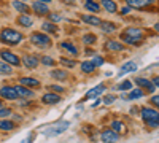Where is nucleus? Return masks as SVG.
<instances>
[{"mask_svg": "<svg viewBox=\"0 0 159 143\" xmlns=\"http://www.w3.org/2000/svg\"><path fill=\"white\" fill-rule=\"evenodd\" d=\"M151 102H153V105H154V107H157V103H159V97H157V96H154V97L151 99Z\"/></svg>", "mask_w": 159, "mask_h": 143, "instance_id": "obj_43", "label": "nucleus"}, {"mask_svg": "<svg viewBox=\"0 0 159 143\" xmlns=\"http://www.w3.org/2000/svg\"><path fill=\"white\" fill-rule=\"evenodd\" d=\"M32 10L37 13V15H46V13L49 11V8H48V5H45L43 2H37L35 3H32Z\"/></svg>", "mask_w": 159, "mask_h": 143, "instance_id": "obj_15", "label": "nucleus"}, {"mask_svg": "<svg viewBox=\"0 0 159 143\" xmlns=\"http://www.w3.org/2000/svg\"><path fill=\"white\" fill-rule=\"evenodd\" d=\"M81 70H83V73H94L96 72V67H94V64H92L91 60L88 62H83L81 64Z\"/></svg>", "mask_w": 159, "mask_h": 143, "instance_id": "obj_29", "label": "nucleus"}, {"mask_svg": "<svg viewBox=\"0 0 159 143\" xmlns=\"http://www.w3.org/2000/svg\"><path fill=\"white\" fill-rule=\"evenodd\" d=\"M142 119L147 123L150 127H157L159 124V114H157V110H153V108H142Z\"/></svg>", "mask_w": 159, "mask_h": 143, "instance_id": "obj_4", "label": "nucleus"}, {"mask_svg": "<svg viewBox=\"0 0 159 143\" xmlns=\"http://www.w3.org/2000/svg\"><path fill=\"white\" fill-rule=\"evenodd\" d=\"M111 129L116 132V134H124L126 132V127H124V124L121 123V121H118V119H115V121H111Z\"/></svg>", "mask_w": 159, "mask_h": 143, "instance_id": "obj_26", "label": "nucleus"}, {"mask_svg": "<svg viewBox=\"0 0 159 143\" xmlns=\"http://www.w3.org/2000/svg\"><path fill=\"white\" fill-rule=\"evenodd\" d=\"M42 102L43 103H46V105H56V103H59L61 102V96H57V94H45L43 97H42Z\"/></svg>", "mask_w": 159, "mask_h": 143, "instance_id": "obj_13", "label": "nucleus"}, {"mask_svg": "<svg viewBox=\"0 0 159 143\" xmlns=\"http://www.w3.org/2000/svg\"><path fill=\"white\" fill-rule=\"evenodd\" d=\"M99 25L102 27V30H103L105 34H111V32L116 30V25H115L113 22H108V21H100Z\"/></svg>", "mask_w": 159, "mask_h": 143, "instance_id": "obj_23", "label": "nucleus"}, {"mask_svg": "<svg viewBox=\"0 0 159 143\" xmlns=\"http://www.w3.org/2000/svg\"><path fill=\"white\" fill-rule=\"evenodd\" d=\"M32 141H34V134L29 135V138H27V141H25V143H32Z\"/></svg>", "mask_w": 159, "mask_h": 143, "instance_id": "obj_44", "label": "nucleus"}, {"mask_svg": "<svg viewBox=\"0 0 159 143\" xmlns=\"http://www.w3.org/2000/svg\"><path fill=\"white\" fill-rule=\"evenodd\" d=\"M15 89H16L18 97H22V99H30V97H34V92H32L27 86H15Z\"/></svg>", "mask_w": 159, "mask_h": 143, "instance_id": "obj_10", "label": "nucleus"}, {"mask_svg": "<svg viewBox=\"0 0 159 143\" xmlns=\"http://www.w3.org/2000/svg\"><path fill=\"white\" fill-rule=\"evenodd\" d=\"M61 19H62V16L59 15V13H51V15H49V22H54V24H56V22H59Z\"/></svg>", "mask_w": 159, "mask_h": 143, "instance_id": "obj_38", "label": "nucleus"}, {"mask_svg": "<svg viewBox=\"0 0 159 143\" xmlns=\"http://www.w3.org/2000/svg\"><path fill=\"white\" fill-rule=\"evenodd\" d=\"M42 29H43L45 32H48V34H57V32H59L57 25H56L54 22H45V24L42 25Z\"/></svg>", "mask_w": 159, "mask_h": 143, "instance_id": "obj_28", "label": "nucleus"}, {"mask_svg": "<svg viewBox=\"0 0 159 143\" xmlns=\"http://www.w3.org/2000/svg\"><path fill=\"white\" fill-rule=\"evenodd\" d=\"M22 62H24V65L27 69H35L38 65V57L34 56V54H27V56L22 57Z\"/></svg>", "mask_w": 159, "mask_h": 143, "instance_id": "obj_12", "label": "nucleus"}, {"mask_svg": "<svg viewBox=\"0 0 159 143\" xmlns=\"http://www.w3.org/2000/svg\"><path fill=\"white\" fill-rule=\"evenodd\" d=\"M92 64H94V67L97 69V67H100V65H103V57H100V56H94V57H92V60H91Z\"/></svg>", "mask_w": 159, "mask_h": 143, "instance_id": "obj_37", "label": "nucleus"}, {"mask_svg": "<svg viewBox=\"0 0 159 143\" xmlns=\"http://www.w3.org/2000/svg\"><path fill=\"white\" fill-rule=\"evenodd\" d=\"M42 64H43V65H48V67H51V65H54V59H52V57H49V56H43L42 57Z\"/></svg>", "mask_w": 159, "mask_h": 143, "instance_id": "obj_36", "label": "nucleus"}, {"mask_svg": "<svg viewBox=\"0 0 159 143\" xmlns=\"http://www.w3.org/2000/svg\"><path fill=\"white\" fill-rule=\"evenodd\" d=\"M61 48L64 51H67V53H70L72 56H78V48L73 43H70V42H62L61 43Z\"/></svg>", "mask_w": 159, "mask_h": 143, "instance_id": "obj_17", "label": "nucleus"}, {"mask_svg": "<svg viewBox=\"0 0 159 143\" xmlns=\"http://www.w3.org/2000/svg\"><path fill=\"white\" fill-rule=\"evenodd\" d=\"M143 89L142 87H139V89H132L130 91V94H127V96H123L124 99H129V100H137V99H140V97H143Z\"/></svg>", "mask_w": 159, "mask_h": 143, "instance_id": "obj_20", "label": "nucleus"}, {"mask_svg": "<svg viewBox=\"0 0 159 143\" xmlns=\"http://www.w3.org/2000/svg\"><path fill=\"white\" fill-rule=\"evenodd\" d=\"M81 19H83L86 24H89V25H99V24H100V18L92 16V15H83Z\"/></svg>", "mask_w": 159, "mask_h": 143, "instance_id": "obj_24", "label": "nucleus"}, {"mask_svg": "<svg viewBox=\"0 0 159 143\" xmlns=\"http://www.w3.org/2000/svg\"><path fill=\"white\" fill-rule=\"evenodd\" d=\"M0 97H3L7 100H16L18 99L16 89L13 86H3L2 89H0Z\"/></svg>", "mask_w": 159, "mask_h": 143, "instance_id": "obj_8", "label": "nucleus"}, {"mask_svg": "<svg viewBox=\"0 0 159 143\" xmlns=\"http://www.w3.org/2000/svg\"><path fill=\"white\" fill-rule=\"evenodd\" d=\"M130 8H132V7H124V8L121 10V15H129V13H130Z\"/></svg>", "mask_w": 159, "mask_h": 143, "instance_id": "obj_42", "label": "nucleus"}, {"mask_svg": "<svg viewBox=\"0 0 159 143\" xmlns=\"http://www.w3.org/2000/svg\"><path fill=\"white\" fill-rule=\"evenodd\" d=\"M105 92V86L103 84H99V86H96V87H92V89H89L88 92H86V97L84 99H97L100 94H103Z\"/></svg>", "mask_w": 159, "mask_h": 143, "instance_id": "obj_9", "label": "nucleus"}, {"mask_svg": "<svg viewBox=\"0 0 159 143\" xmlns=\"http://www.w3.org/2000/svg\"><path fill=\"white\" fill-rule=\"evenodd\" d=\"M13 129H15V123L0 118V131H13Z\"/></svg>", "mask_w": 159, "mask_h": 143, "instance_id": "obj_27", "label": "nucleus"}, {"mask_svg": "<svg viewBox=\"0 0 159 143\" xmlns=\"http://www.w3.org/2000/svg\"><path fill=\"white\" fill-rule=\"evenodd\" d=\"M51 76L56 78V80H65L69 75H67V72H65V70H52L51 72Z\"/></svg>", "mask_w": 159, "mask_h": 143, "instance_id": "obj_32", "label": "nucleus"}, {"mask_svg": "<svg viewBox=\"0 0 159 143\" xmlns=\"http://www.w3.org/2000/svg\"><path fill=\"white\" fill-rule=\"evenodd\" d=\"M61 64L64 67H69V69H73L75 65H76V62L75 60H70V59H65V57H62L61 59Z\"/></svg>", "mask_w": 159, "mask_h": 143, "instance_id": "obj_34", "label": "nucleus"}, {"mask_svg": "<svg viewBox=\"0 0 159 143\" xmlns=\"http://www.w3.org/2000/svg\"><path fill=\"white\" fill-rule=\"evenodd\" d=\"M121 38L129 45H140L143 42V32L137 27H127L123 32Z\"/></svg>", "mask_w": 159, "mask_h": 143, "instance_id": "obj_1", "label": "nucleus"}, {"mask_svg": "<svg viewBox=\"0 0 159 143\" xmlns=\"http://www.w3.org/2000/svg\"><path fill=\"white\" fill-rule=\"evenodd\" d=\"M96 40H97V37L92 35V34H88V35L83 37V43H86V45H94Z\"/></svg>", "mask_w": 159, "mask_h": 143, "instance_id": "obj_33", "label": "nucleus"}, {"mask_svg": "<svg viewBox=\"0 0 159 143\" xmlns=\"http://www.w3.org/2000/svg\"><path fill=\"white\" fill-rule=\"evenodd\" d=\"M30 43H34L37 46H49L51 45V38L48 35H45V34L35 32V34L30 35Z\"/></svg>", "mask_w": 159, "mask_h": 143, "instance_id": "obj_6", "label": "nucleus"}, {"mask_svg": "<svg viewBox=\"0 0 159 143\" xmlns=\"http://www.w3.org/2000/svg\"><path fill=\"white\" fill-rule=\"evenodd\" d=\"M13 73V69L10 64L7 62H0V75H11Z\"/></svg>", "mask_w": 159, "mask_h": 143, "instance_id": "obj_30", "label": "nucleus"}, {"mask_svg": "<svg viewBox=\"0 0 159 143\" xmlns=\"http://www.w3.org/2000/svg\"><path fill=\"white\" fill-rule=\"evenodd\" d=\"M100 5L107 10L108 13H116L118 11V7H116V3L113 2V0H102Z\"/></svg>", "mask_w": 159, "mask_h": 143, "instance_id": "obj_21", "label": "nucleus"}, {"mask_svg": "<svg viewBox=\"0 0 159 143\" xmlns=\"http://www.w3.org/2000/svg\"><path fill=\"white\" fill-rule=\"evenodd\" d=\"M105 49L107 51H123L124 45L119 43V42H115V40H108L107 43H105Z\"/></svg>", "mask_w": 159, "mask_h": 143, "instance_id": "obj_16", "label": "nucleus"}, {"mask_svg": "<svg viewBox=\"0 0 159 143\" xmlns=\"http://www.w3.org/2000/svg\"><path fill=\"white\" fill-rule=\"evenodd\" d=\"M18 22H19L21 25H24V27H30V25L34 24V19L27 15V13H22V15L18 18Z\"/></svg>", "mask_w": 159, "mask_h": 143, "instance_id": "obj_18", "label": "nucleus"}, {"mask_svg": "<svg viewBox=\"0 0 159 143\" xmlns=\"http://www.w3.org/2000/svg\"><path fill=\"white\" fill-rule=\"evenodd\" d=\"M10 114H11L10 108H3V105L0 107V118H5V116H10Z\"/></svg>", "mask_w": 159, "mask_h": 143, "instance_id": "obj_39", "label": "nucleus"}, {"mask_svg": "<svg viewBox=\"0 0 159 143\" xmlns=\"http://www.w3.org/2000/svg\"><path fill=\"white\" fill-rule=\"evenodd\" d=\"M22 34L18 30H13V29H3L0 32V40L7 45H19L22 42Z\"/></svg>", "mask_w": 159, "mask_h": 143, "instance_id": "obj_2", "label": "nucleus"}, {"mask_svg": "<svg viewBox=\"0 0 159 143\" xmlns=\"http://www.w3.org/2000/svg\"><path fill=\"white\" fill-rule=\"evenodd\" d=\"M21 84L22 86H30V87H38L40 86V81L35 80V78H30V76H25V78H21Z\"/></svg>", "mask_w": 159, "mask_h": 143, "instance_id": "obj_19", "label": "nucleus"}, {"mask_svg": "<svg viewBox=\"0 0 159 143\" xmlns=\"http://www.w3.org/2000/svg\"><path fill=\"white\" fill-rule=\"evenodd\" d=\"M49 89L54 91V92H64V87H62V86H57V84H51Z\"/></svg>", "mask_w": 159, "mask_h": 143, "instance_id": "obj_40", "label": "nucleus"}, {"mask_svg": "<svg viewBox=\"0 0 159 143\" xmlns=\"http://www.w3.org/2000/svg\"><path fill=\"white\" fill-rule=\"evenodd\" d=\"M0 57L3 59V62L10 64V65H15V67H19V65H21L19 57H18L15 53L8 51V49H2V51H0Z\"/></svg>", "mask_w": 159, "mask_h": 143, "instance_id": "obj_5", "label": "nucleus"}, {"mask_svg": "<svg viewBox=\"0 0 159 143\" xmlns=\"http://www.w3.org/2000/svg\"><path fill=\"white\" fill-rule=\"evenodd\" d=\"M100 138H102L103 143H115V141H118L119 135L113 131V129H105V131H102V134H100Z\"/></svg>", "mask_w": 159, "mask_h": 143, "instance_id": "obj_7", "label": "nucleus"}, {"mask_svg": "<svg viewBox=\"0 0 159 143\" xmlns=\"http://www.w3.org/2000/svg\"><path fill=\"white\" fill-rule=\"evenodd\" d=\"M69 126H70V123H67V121H57V123L51 124V126L43 127L42 132H43L45 135H59V134H62L64 131H67Z\"/></svg>", "mask_w": 159, "mask_h": 143, "instance_id": "obj_3", "label": "nucleus"}, {"mask_svg": "<svg viewBox=\"0 0 159 143\" xmlns=\"http://www.w3.org/2000/svg\"><path fill=\"white\" fill-rule=\"evenodd\" d=\"M113 102H115V96H107V97L103 99L105 105H110V103H113Z\"/></svg>", "mask_w": 159, "mask_h": 143, "instance_id": "obj_41", "label": "nucleus"}, {"mask_svg": "<svg viewBox=\"0 0 159 143\" xmlns=\"http://www.w3.org/2000/svg\"><path fill=\"white\" fill-rule=\"evenodd\" d=\"M135 70H137V64H135V62H127V64H124V65L121 67V70H119V75H126V73L135 72Z\"/></svg>", "mask_w": 159, "mask_h": 143, "instance_id": "obj_22", "label": "nucleus"}, {"mask_svg": "<svg viewBox=\"0 0 159 143\" xmlns=\"http://www.w3.org/2000/svg\"><path fill=\"white\" fill-rule=\"evenodd\" d=\"M0 107H2V100H0Z\"/></svg>", "mask_w": 159, "mask_h": 143, "instance_id": "obj_47", "label": "nucleus"}, {"mask_svg": "<svg viewBox=\"0 0 159 143\" xmlns=\"http://www.w3.org/2000/svg\"><path fill=\"white\" fill-rule=\"evenodd\" d=\"M126 2L129 3V7H134V8H145L151 5L154 0H126Z\"/></svg>", "mask_w": 159, "mask_h": 143, "instance_id": "obj_14", "label": "nucleus"}, {"mask_svg": "<svg viewBox=\"0 0 159 143\" xmlns=\"http://www.w3.org/2000/svg\"><path fill=\"white\" fill-rule=\"evenodd\" d=\"M13 7H15L18 11H21V13H27V10H29V7L25 5L24 2H21V0H15V2H13Z\"/></svg>", "mask_w": 159, "mask_h": 143, "instance_id": "obj_31", "label": "nucleus"}, {"mask_svg": "<svg viewBox=\"0 0 159 143\" xmlns=\"http://www.w3.org/2000/svg\"><path fill=\"white\" fill-rule=\"evenodd\" d=\"M135 83L139 84V87H145L148 92H154V91H156V86H154L151 81H148L147 78H137Z\"/></svg>", "mask_w": 159, "mask_h": 143, "instance_id": "obj_11", "label": "nucleus"}, {"mask_svg": "<svg viewBox=\"0 0 159 143\" xmlns=\"http://www.w3.org/2000/svg\"><path fill=\"white\" fill-rule=\"evenodd\" d=\"M64 2H67V3H70V5H72V3H73V0H64Z\"/></svg>", "mask_w": 159, "mask_h": 143, "instance_id": "obj_46", "label": "nucleus"}, {"mask_svg": "<svg viewBox=\"0 0 159 143\" xmlns=\"http://www.w3.org/2000/svg\"><path fill=\"white\" fill-rule=\"evenodd\" d=\"M132 87V83L127 80V81H124V83H121V84H118L116 86V91H129Z\"/></svg>", "mask_w": 159, "mask_h": 143, "instance_id": "obj_35", "label": "nucleus"}, {"mask_svg": "<svg viewBox=\"0 0 159 143\" xmlns=\"http://www.w3.org/2000/svg\"><path fill=\"white\" fill-rule=\"evenodd\" d=\"M38 2H43V3H48V2H51V0H38Z\"/></svg>", "mask_w": 159, "mask_h": 143, "instance_id": "obj_45", "label": "nucleus"}, {"mask_svg": "<svg viewBox=\"0 0 159 143\" xmlns=\"http://www.w3.org/2000/svg\"><path fill=\"white\" fill-rule=\"evenodd\" d=\"M84 8L89 10V11H92V13H99L100 11V5L96 3L94 0H86V2H84Z\"/></svg>", "mask_w": 159, "mask_h": 143, "instance_id": "obj_25", "label": "nucleus"}]
</instances>
